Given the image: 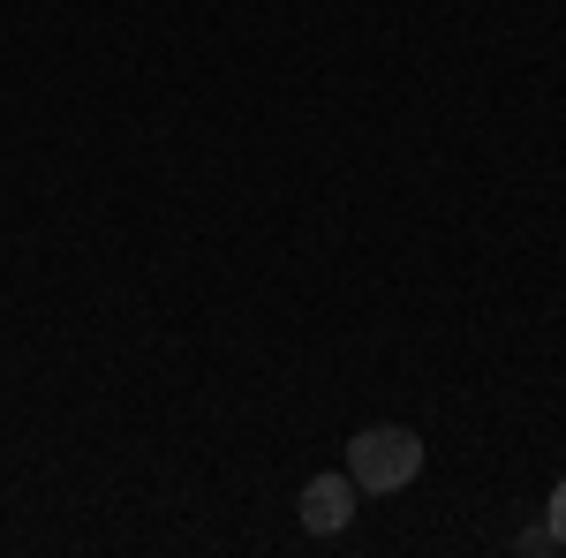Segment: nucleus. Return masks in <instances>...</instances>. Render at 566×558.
<instances>
[{
  "mask_svg": "<svg viewBox=\"0 0 566 558\" xmlns=\"http://www.w3.org/2000/svg\"><path fill=\"white\" fill-rule=\"evenodd\" d=\"M348 475L355 491H370V498H386V491H408L416 475H423V438L400 423H370L348 438Z\"/></svg>",
  "mask_w": 566,
  "mask_h": 558,
  "instance_id": "nucleus-1",
  "label": "nucleus"
},
{
  "mask_svg": "<svg viewBox=\"0 0 566 558\" xmlns=\"http://www.w3.org/2000/svg\"><path fill=\"white\" fill-rule=\"evenodd\" d=\"M355 506H363V491H355V475H310L303 498H295V514H303V536H340L355 520Z\"/></svg>",
  "mask_w": 566,
  "mask_h": 558,
  "instance_id": "nucleus-2",
  "label": "nucleus"
},
{
  "mask_svg": "<svg viewBox=\"0 0 566 558\" xmlns=\"http://www.w3.org/2000/svg\"><path fill=\"white\" fill-rule=\"evenodd\" d=\"M544 528H552V544L566 551V475H559V491H552V506H544Z\"/></svg>",
  "mask_w": 566,
  "mask_h": 558,
  "instance_id": "nucleus-3",
  "label": "nucleus"
}]
</instances>
